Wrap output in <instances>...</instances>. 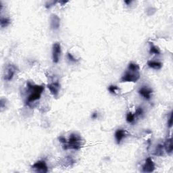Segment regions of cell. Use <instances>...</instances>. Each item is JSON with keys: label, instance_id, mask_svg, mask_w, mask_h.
Returning a JSON list of instances; mask_svg holds the SVG:
<instances>
[{"label": "cell", "instance_id": "cell-1", "mask_svg": "<svg viewBox=\"0 0 173 173\" xmlns=\"http://www.w3.org/2000/svg\"><path fill=\"white\" fill-rule=\"evenodd\" d=\"M58 140L62 144V148L64 150H79L83 146V138L79 134L75 133H71L68 139L63 136H60L58 137Z\"/></svg>", "mask_w": 173, "mask_h": 173}, {"label": "cell", "instance_id": "cell-2", "mask_svg": "<svg viewBox=\"0 0 173 173\" xmlns=\"http://www.w3.org/2000/svg\"><path fill=\"white\" fill-rule=\"evenodd\" d=\"M44 89L45 86L43 85H34L30 82H28L27 91L28 96L26 98V104L30 105L31 103L40 99Z\"/></svg>", "mask_w": 173, "mask_h": 173}, {"label": "cell", "instance_id": "cell-3", "mask_svg": "<svg viewBox=\"0 0 173 173\" xmlns=\"http://www.w3.org/2000/svg\"><path fill=\"white\" fill-rule=\"evenodd\" d=\"M140 79L139 70L127 69L120 79L121 83H136Z\"/></svg>", "mask_w": 173, "mask_h": 173}, {"label": "cell", "instance_id": "cell-4", "mask_svg": "<svg viewBox=\"0 0 173 173\" xmlns=\"http://www.w3.org/2000/svg\"><path fill=\"white\" fill-rule=\"evenodd\" d=\"M18 70L17 66L13 64H8L5 67V70L4 71V79L6 81H10L14 77V75L16 74Z\"/></svg>", "mask_w": 173, "mask_h": 173}, {"label": "cell", "instance_id": "cell-5", "mask_svg": "<svg viewBox=\"0 0 173 173\" xmlns=\"http://www.w3.org/2000/svg\"><path fill=\"white\" fill-rule=\"evenodd\" d=\"M32 170L36 172L47 173L48 172V166L47 165L46 162L45 160H39L33 164L31 166Z\"/></svg>", "mask_w": 173, "mask_h": 173}, {"label": "cell", "instance_id": "cell-6", "mask_svg": "<svg viewBox=\"0 0 173 173\" xmlns=\"http://www.w3.org/2000/svg\"><path fill=\"white\" fill-rule=\"evenodd\" d=\"M62 49L61 45L60 43L56 42L53 43L52 46V60L53 63L57 64L60 60V55H61Z\"/></svg>", "mask_w": 173, "mask_h": 173}, {"label": "cell", "instance_id": "cell-7", "mask_svg": "<svg viewBox=\"0 0 173 173\" xmlns=\"http://www.w3.org/2000/svg\"><path fill=\"white\" fill-rule=\"evenodd\" d=\"M155 169V166L154 162L151 158L148 157L146 158L143 165L142 166V171L143 172H152Z\"/></svg>", "mask_w": 173, "mask_h": 173}, {"label": "cell", "instance_id": "cell-8", "mask_svg": "<svg viewBox=\"0 0 173 173\" xmlns=\"http://www.w3.org/2000/svg\"><path fill=\"white\" fill-rule=\"evenodd\" d=\"M76 163L75 160L72 156H66L60 159L59 161V165L64 168H68L72 167Z\"/></svg>", "mask_w": 173, "mask_h": 173}, {"label": "cell", "instance_id": "cell-9", "mask_svg": "<svg viewBox=\"0 0 173 173\" xmlns=\"http://www.w3.org/2000/svg\"><path fill=\"white\" fill-rule=\"evenodd\" d=\"M60 86H61V85H60L59 82L58 81L52 82V83H49L47 85V88L49 89L51 94L55 97L58 96L60 90Z\"/></svg>", "mask_w": 173, "mask_h": 173}, {"label": "cell", "instance_id": "cell-10", "mask_svg": "<svg viewBox=\"0 0 173 173\" xmlns=\"http://www.w3.org/2000/svg\"><path fill=\"white\" fill-rule=\"evenodd\" d=\"M138 93H139L140 96L143 97L145 99H146V100H150L151 98V96H152L153 90L151 89V88L148 87V86H142V87H141L139 91H138Z\"/></svg>", "mask_w": 173, "mask_h": 173}, {"label": "cell", "instance_id": "cell-11", "mask_svg": "<svg viewBox=\"0 0 173 173\" xmlns=\"http://www.w3.org/2000/svg\"><path fill=\"white\" fill-rule=\"evenodd\" d=\"M60 27V18L58 15L53 14L50 16V27L53 31H56Z\"/></svg>", "mask_w": 173, "mask_h": 173}, {"label": "cell", "instance_id": "cell-12", "mask_svg": "<svg viewBox=\"0 0 173 173\" xmlns=\"http://www.w3.org/2000/svg\"><path fill=\"white\" fill-rule=\"evenodd\" d=\"M127 136V132L122 129H118L116 131L114 137L117 144H120L121 141Z\"/></svg>", "mask_w": 173, "mask_h": 173}, {"label": "cell", "instance_id": "cell-13", "mask_svg": "<svg viewBox=\"0 0 173 173\" xmlns=\"http://www.w3.org/2000/svg\"><path fill=\"white\" fill-rule=\"evenodd\" d=\"M164 150L168 155H171L172 153L173 147H172V137L168 138L166 140L165 143H164Z\"/></svg>", "mask_w": 173, "mask_h": 173}, {"label": "cell", "instance_id": "cell-14", "mask_svg": "<svg viewBox=\"0 0 173 173\" xmlns=\"http://www.w3.org/2000/svg\"><path fill=\"white\" fill-rule=\"evenodd\" d=\"M148 67H150V68L154 69V70H160L162 68V63L158 61H154V60H150L147 62Z\"/></svg>", "mask_w": 173, "mask_h": 173}, {"label": "cell", "instance_id": "cell-15", "mask_svg": "<svg viewBox=\"0 0 173 173\" xmlns=\"http://www.w3.org/2000/svg\"><path fill=\"white\" fill-rule=\"evenodd\" d=\"M149 52L151 54H154V55H160L161 51L159 49L158 47L153 44V43L150 42V51Z\"/></svg>", "mask_w": 173, "mask_h": 173}, {"label": "cell", "instance_id": "cell-16", "mask_svg": "<svg viewBox=\"0 0 173 173\" xmlns=\"http://www.w3.org/2000/svg\"><path fill=\"white\" fill-rule=\"evenodd\" d=\"M164 144L160 143L157 145L156 147H155L154 152H153V155H156V156H162L164 155Z\"/></svg>", "mask_w": 173, "mask_h": 173}, {"label": "cell", "instance_id": "cell-17", "mask_svg": "<svg viewBox=\"0 0 173 173\" xmlns=\"http://www.w3.org/2000/svg\"><path fill=\"white\" fill-rule=\"evenodd\" d=\"M11 23V20L9 17H1V20H0V25L2 29L7 27L8 25H10Z\"/></svg>", "mask_w": 173, "mask_h": 173}, {"label": "cell", "instance_id": "cell-18", "mask_svg": "<svg viewBox=\"0 0 173 173\" xmlns=\"http://www.w3.org/2000/svg\"><path fill=\"white\" fill-rule=\"evenodd\" d=\"M126 120L127 122L129 123V124H133L135 120V114L132 113L131 112H129L127 114L126 116Z\"/></svg>", "mask_w": 173, "mask_h": 173}, {"label": "cell", "instance_id": "cell-19", "mask_svg": "<svg viewBox=\"0 0 173 173\" xmlns=\"http://www.w3.org/2000/svg\"><path fill=\"white\" fill-rule=\"evenodd\" d=\"M108 90L109 91V92L110 94H113V95H116L118 94V91H119V88L118 86L114 85H111L108 86Z\"/></svg>", "mask_w": 173, "mask_h": 173}, {"label": "cell", "instance_id": "cell-20", "mask_svg": "<svg viewBox=\"0 0 173 173\" xmlns=\"http://www.w3.org/2000/svg\"><path fill=\"white\" fill-rule=\"evenodd\" d=\"M127 68L130 69V70H140V67L139 65H138L137 63L135 62H130L128 65V67Z\"/></svg>", "mask_w": 173, "mask_h": 173}, {"label": "cell", "instance_id": "cell-21", "mask_svg": "<svg viewBox=\"0 0 173 173\" xmlns=\"http://www.w3.org/2000/svg\"><path fill=\"white\" fill-rule=\"evenodd\" d=\"M67 59H68V61H70L72 63H77V62L79 61V60H77L74 56L72 55V53L70 52L67 53Z\"/></svg>", "mask_w": 173, "mask_h": 173}, {"label": "cell", "instance_id": "cell-22", "mask_svg": "<svg viewBox=\"0 0 173 173\" xmlns=\"http://www.w3.org/2000/svg\"><path fill=\"white\" fill-rule=\"evenodd\" d=\"M143 109L142 107H138L137 109H136V111L135 112V118L137 117H140L143 114Z\"/></svg>", "mask_w": 173, "mask_h": 173}, {"label": "cell", "instance_id": "cell-23", "mask_svg": "<svg viewBox=\"0 0 173 173\" xmlns=\"http://www.w3.org/2000/svg\"><path fill=\"white\" fill-rule=\"evenodd\" d=\"M167 124H168V128H171L172 126V112H171L170 113V116L168 119Z\"/></svg>", "mask_w": 173, "mask_h": 173}, {"label": "cell", "instance_id": "cell-24", "mask_svg": "<svg viewBox=\"0 0 173 173\" xmlns=\"http://www.w3.org/2000/svg\"><path fill=\"white\" fill-rule=\"evenodd\" d=\"M155 11H156V9L154 8H152V7H150L148 8V9H147V14H149L148 16H151V15H153L154 13L155 12Z\"/></svg>", "mask_w": 173, "mask_h": 173}, {"label": "cell", "instance_id": "cell-25", "mask_svg": "<svg viewBox=\"0 0 173 173\" xmlns=\"http://www.w3.org/2000/svg\"><path fill=\"white\" fill-rule=\"evenodd\" d=\"M6 105V99L1 98V100H0V108H1V110H3L4 108H5Z\"/></svg>", "mask_w": 173, "mask_h": 173}, {"label": "cell", "instance_id": "cell-26", "mask_svg": "<svg viewBox=\"0 0 173 173\" xmlns=\"http://www.w3.org/2000/svg\"><path fill=\"white\" fill-rule=\"evenodd\" d=\"M56 2H57V1H53L47 2V3L45 4V8H47V9H48V8H50L51 6L55 5V4L56 3Z\"/></svg>", "mask_w": 173, "mask_h": 173}, {"label": "cell", "instance_id": "cell-27", "mask_svg": "<svg viewBox=\"0 0 173 173\" xmlns=\"http://www.w3.org/2000/svg\"><path fill=\"white\" fill-rule=\"evenodd\" d=\"M97 117H98V113H97V112H95L92 114V115H91V118L92 119H94V120H95V119H97Z\"/></svg>", "mask_w": 173, "mask_h": 173}, {"label": "cell", "instance_id": "cell-28", "mask_svg": "<svg viewBox=\"0 0 173 173\" xmlns=\"http://www.w3.org/2000/svg\"><path fill=\"white\" fill-rule=\"evenodd\" d=\"M59 3L60 4H61L62 6H64L65 4H66V3H68V1H60Z\"/></svg>", "mask_w": 173, "mask_h": 173}, {"label": "cell", "instance_id": "cell-29", "mask_svg": "<svg viewBox=\"0 0 173 173\" xmlns=\"http://www.w3.org/2000/svg\"><path fill=\"white\" fill-rule=\"evenodd\" d=\"M132 2H133L132 1H124V3L126 4L127 6H129L130 4H131L132 3Z\"/></svg>", "mask_w": 173, "mask_h": 173}]
</instances>
